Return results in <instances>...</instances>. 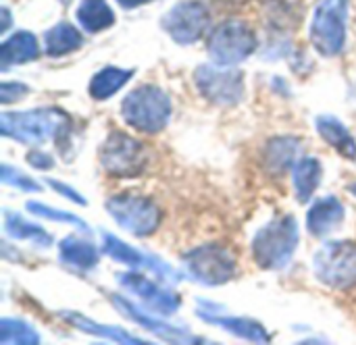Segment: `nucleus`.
I'll list each match as a JSON object with an SVG mask.
<instances>
[{"mask_svg":"<svg viewBox=\"0 0 356 345\" xmlns=\"http://www.w3.org/2000/svg\"><path fill=\"white\" fill-rule=\"evenodd\" d=\"M69 129L71 119L60 108H33L0 115L2 135L29 146H40L46 142L63 146L69 140Z\"/></svg>","mask_w":356,"mask_h":345,"instance_id":"1","label":"nucleus"},{"mask_svg":"<svg viewBox=\"0 0 356 345\" xmlns=\"http://www.w3.org/2000/svg\"><path fill=\"white\" fill-rule=\"evenodd\" d=\"M300 242L298 223L294 217H280L261 227L252 239V256L265 271H280L288 267Z\"/></svg>","mask_w":356,"mask_h":345,"instance_id":"2","label":"nucleus"},{"mask_svg":"<svg viewBox=\"0 0 356 345\" xmlns=\"http://www.w3.org/2000/svg\"><path fill=\"white\" fill-rule=\"evenodd\" d=\"M125 123L142 133H159L171 117V98L159 85H140L121 102Z\"/></svg>","mask_w":356,"mask_h":345,"instance_id":"3","label":"nucleus"},{"mask_svg":"<svg viewBox=\"0 0 356 345\" xmlns=\"http://www.w3.org/2000/svg\"><path fill=\"white\" fill-rule=\"evenodd\" d=\"M315 277L334 289H348L356 285V244L338 239L321 246L313 256Z\"/></svg>","mask_w":356,"mask_h":345,"instance_id":"4","label":"nucleus"},{"mask_svg":"<svg viewBox=\"0 0 356 345\" xmlns=\"http://www.w3.org/2000/svg\"><path fill=\"white\" fill-rule=\"evenodd\" d=\"M348 0H319L311 23V42L323 56H336L346 44Z\"/></svg>","mask_w":356,"mask_h":345,"instance_id":"5","label":"nucleus"},{"mask_svg":"<svg viewBox=\"0 0 356 345\" xmlns=\"http://www.w3.org/2000/svg\"><path fill=\"white\" fill-rule=\"evenodd\" d=\"M106 212L117 221L121 229H125L136 237L152 235L163 221L161 208L150 198L134 196V194H119L108 198Z\"/></svg>","mask_w":356,"mask_h":345,"instance_id":"6","label":"nucleus"},{"mask_svg":"<svg viewBox=\"0 0 356 345\" xmlns=\"http://www.w3.org/2000/svg\"><path fill=\"white\" fill-rule=\"evenodd\" d=\"M100 165L111 177H138L148 167V152L142 142L123 131H113L100 148Z\"/></svg>","mask_w":356,"mask_h":345,"instance_id":"7","label":"nucleus"},{"mask_svg":"<svg viewBox=\"0 0 356 345\" xmlns=\"http://www.w3.org/2000/svg\"><path fill=\"white\" fill-rule=\"evenodd\" d=\"M184 267L188 275L209 287L223 285L236 275V258L234 254L217 244L200 246L184 256Z\"/></svg>","mask_w":356,"mask_h":345,"instance_id":"8","label":"nucleus"},{"mask_svg":"<svg viewBox=\"0 0 356 345\" xmlns=\"http://www.w3.org/2000/svg\"><path fill=\"white\" fill-rule=\"evenodd\" d=\"M207 48L215 65L232 67L257 50V37L244 21H225L213 31Z\"/></svg>","mask_w":356,"mask_h":345,"instance_id":"9","label":"nucleus"},{"mask_svg":"<svg viewBox=\"0 0 356 345\" xmlns=\"http://www.w3.org/2000/svg\"><path fill=\"white\" fill-rule=\"evenodd\" d=\"M198 92L213 104L234 106L244 96V75L242 71H223L211 65H202L194 73Z\"/></svg>","mask_w":356,"mask_h":345,"instance_id":"10","label":"nucleus"},{"mask_svg":"<svg viewBox=\"0 0 356 345\" xmlns=\"http://www.w3.org/2000/svg\"><path fill=\"white\" fill-rule=\"evenodd\" d=\"M209 23L211 15L207 6L198 0H186L175 4L163 19L165 31L173 37V42L184 46L198 42L204 35Z\"/></svg>","mask_w":356,"mask_h":345,"instance_id":"11","label":"nucleus"},{"mask_svg":"<svg viewBox=\"0 0 356 345\" xmlns=\"http://www.w3.org/2000/svg\"><path fill=\"white\" fill-rule=\"evenodd\" d=\"M102 252L108 254L113 260L121 262V264H127L129 269L138 271V269H148L152 271L159 279L167 281V283H175L179 279V275L169 267L165 264L163 260H159L156 256H150V254H144L127 244H123L121 239H117L115 235L111 233H104V239H102Z\"/></svg>","mask_w":356,"mask_h":345,"instance_id":"12","label":"nucleus"},{"mask_svg":"<svg viewBox=\"0 0 356 345\" xmlns=\"http://www.w3.org/2000/svg\"><path fill=\"white\" fill-rule=\"evenodd\" d=\"M117 281H119L125 289H129L134 296H138L148 308H152V310L159 312V314L169 317V314L177 312V308H179V304H181V300H179L177 294H173L171 289L159 287L156 283H152L150 279H146V277L140 275V273H134V271H131V273L117 275Z\"/></svg>","mask_w":356,"mask_h":345,"instance_id":"13","label":"nucleus"},{"mask_svg":"<svg viewBox=\"0 0 356 345\" xmlns=\"http://www.w3.org/2000/svg\"><path fill=\"white\" fill-rule=\"evenodd\" d=\"M111 302H113V306H115L123 317L131 319L134 323H138L140 327H144L146 331H150V333H154V335H159V337H163V339L179 342V344H181V342H198V339H190V337L186 335V331H181V329H177V327H173V325H169L167 321H156V319L144 314L140 308H136L131 302H127V300L121 298V296H111Z\"/></svg>","mask_w":356,"mask_h":345,"instance_id":"14","label":"nucleus"},{"mask_svg":"<svg viewBox=\"0 0 356 345\" xmlns=\"http://www.w3.org/2000/svg\"><path fill=\"white\" fill-rule=\"evenodd\" d=\"M344 214L346 210L342 202L336 196H325L311 206L307 214V227L315 237H325L327 233H332L342 225Z\"/></svg>","mask_w":356,"mask_h":345,"instance_id":"15","label":"nucleus"},{"mask_svg":"<svg viewBox=\"0 0 356 345\" xmlns=\"http://www.w3.org/2000/svg\"><path fill=\"white\" fill-rule=\"evenodd\" d=\"M298 152H300L298 137H294V135L273 137L265 148V169L273 177H282L284 173H288L290 169L296 167Z\"/></svg>","mask_w":356,"mask_h":345,"instance_id":"16","label":"nucleus"},{"mask_svg":"<svg viewBox=\"0 0 356 345\" xmlns=\"http://www.w3.org/2000/svg\"><path fill=\"white\" fill-rule=\"evenodd\" d=\"M38 54H40V46H38L35 35L29 31H17L8 40H4L0 48V69L6 71L13 65L35 60Z\"/></svg>","mask_w":356,"mask_h":345,"instance_id":"17","label":"nucleus"},{"mask_svg":"<svg viewBox=\"0 0 356 345\" xmlns=\"http://www.w3.org/2000/svg\"><path fill=\"white\" fill-rule=\"evenodd\" d=\"M315 127L319 131V135L332 146L336 148L344 158H356V142L353 133L346 129V125L330 115H321L315 119Z\"/></svg>","mask_w":356,"mask_h":345,"instance_id":"18","label":"nucleus"},{"mask_svg":"<svg viewBox=\"0 0 356 345\" xmlns=\"http://www.w3.org/2000/svg\"><path fill=\"white\" fill-rule=\"evenodd\" d=\"M58 252H60V260L63 264L71 267V269H77V271H90L98 264L100 260V254L98 250L86 242V239H77L73 235L65 237L58 246Z\"/></svg>","mask_w":356,"mask_h":345,"instance_id":"19","label":"nucleus"},{"mask_svg":"<svg viewBox=\"0 0 356 345\" xmlns=\"http://www.w3.org/2000/svg\"><path fill=\"white\" fill-rule=\"evenodd\" d=\"M202 319H207L213 325H219L227 333H232L240 339H246V342L267 344L271 339L269 331L252 319H232V317H219V314H207V312H202Z\"/></svg>","mask_w":356,"mask_h":345,"instance_id":"20","label":"nucleus"},{"mask_svg":"<svg viewBox=\"0 0 356 345\" xmlns=\"http://www.w3.org/2000/svg\"><path fill=\"white\" fill-rule=\"evenodd\" d=\"M60 317H63L69 325H73L75 329H79V331H83V333H88V335L104 337V339H108V342H117V344H127V345L146 344V342H142V339H138V337H131L127 331H123V329H119V327L98 325L96 321L88 319V317H83V314H77V312H67V310H63V312H60Z\"/></svg>","mask_w":356,"mask_h":345,"instance_id":"21","label":"nucleus"},{"mask_svg":"<svg viewBox=\"0 0 356 345\" xmlns=\"http://www.w3.org/2000/svg\"><path fill=\"white\" fill-rule=\"evenodd\" d=\"M321 175H323V171H321V162H319L317 158L305 156V158H300V160L296 162L294 175H292V177H294L296 200H298L300 204H307V202L313 198L317 185L321 183Z\"/></svg>","mask_w":356,"mask_h":345,"instance_id":"22","label":"nucleus"},{"mask_svg":"<svg viewBox=\"0 0 356 345\" xmlns=\"http://www.w3.org/2000/svg\"><path fill=\"white\" fill-rule=\"evenodd\" d=\"M44 42H46V54L58 58V56H65V54L75 52L77 48H81L83 35L71 23L63 21V23L54 25L50 31H46Z\"/></svg>","mask_w":356,"mask_h":345,"instance_id":"23","label":"nucleus"},{"mask_svg":"<svg viewBox=\"0 0 356 345\" xmlns=\"http://www.w3.org/2000/svg\"><path fill=\"white\" fill-rule=\"evenodd\" d=\"M134 77L131 69H119V67H104L100 73H96L90 81V96L94 100H108L115 96L129 79Z\"/></svg>","mask_w":356,"mask_h":345,"instance_id":"24","label":"nucleus"},{"mask_svg":"<svg viewBox=\"0 0 356 345\" xmlns=\"http://www.w3.org/2000/svg\"><path fill=\"white\" fill-rule=\"evenodd\" d=\"M77 21L86 31L96 33L108 29L115 23V12L106 0H83L77 8Z\"/></svg>","mask_w":356,"mask_h":345,"instance_id":"25","label":"nucleus"},{"mask_svg":"<svg viewBox=\"0 0 356 345\" xmlns=\"http://www.w3.org/2000/svg\"><path fill=\"white\" fill-rule=\"evenodd\" d=\"M4 229L10 237L15 239H29L42 248H48L52 246V237L38 225L33 223H27L25 219H21L19 214H13V212H6V221H4Z\"/></svg>","mask_w":356,"mask_h":345,"instance_id":"26","label":"nucleus"},{"mask_svg":"<svg viewBox=\"0 0 356 345\" xmlns=\"http://www.w3.org/2000/svg\"><path fill=\"white\" fill-rule=\"evenodd\" d=\"M0 342L2 344H21L33 345L40 344V335L33 327H29L25 321H13L2 319L0 321Z\"/></svg>","mask_w":356,"mask_h":345,"instance_id":"27","label":"nucleus"},{"mask_svg":"<svg viewBox=\"0 0 356 345\" xmlns=\"http://www.w3.org/2000/svg\"><path fill=\"white\" fill-rule=\"evenodd\" d=\"M27 210H29L31 214H35V217H44V219H50V221H56V223H69V225L77 227L79 231H83L86 235H90V227H88L79 217H75V214H71V212L54 210V208H50V206H46V204H42V202H29V204H27Z\"/></svg>","mask_w":356,"mask_h":345,"instance_id":"28","label":"nucleus"},{"mask_svg":"<svg viewBox=\"0 0 356 345\" xmlns=\"http://www.w3.org/2000/svg\"><path fill=\"white\" fill-rule=\"evenodd\" d=\"M0 175H2V183H4V185H13V187H19V190H23V192H29V194H31V192H33V194L42 192V187H40L38 181H33L31 177L19 173L17 169H10L8 165H2Z\"/></svg>","mask_w":356,"mask_h":345,"instance_id":"29","label":"nucleus"},{"mask_svg":"<svg viewBox=\"0 0 356 345\" xmlns=\"http://www.w3.org/2000/svg\"><path fill=\"white\" fill-rule=\"evenodd\" d=\"M56 194H60L63 198H67L69 202H75V204H79V206H86L88 204V200L81 196V194H77L71 185H67V183H60V181H56V179H48L46 181Z\"/></svg>","mask_w":356,"mask_h":345,"instance_id":"30","label":"nucleus"},{"mask_svg":"<svg viewBox=\"0 0 356 345\" xmlns=\"http://www.w3.org/2000/svg\"><path fill=\"white\" fill-rule=\"evenodd\" d=\"M27 85L25 83H2L0 85V100L2 104H8L13 100H19L27 94Z\"/></svg>","mask_w":356,"mask_h":345,"instance_id":"31","label":"nucleus"},{"mask_svg":"<svg viewBox=\"0 0 356 345\" xmlns=\"http://www.w3.org/2000/svg\"><path fill=\"white\" fill-rule=\"evenodd\" d=\"M27 162L38 171H48V169L54 167V158L50 154H46V152H29Z\"/></svg>","mask_w":356,"mask_h":345,"instance_id":"32","label":"nucleus"},{"mask_svg":"<svg viewBox=\"0 0 356 345\" xmlns=\"http://www.w3.org/2000/svg\"><path fill=\"white\" fill-rule=\"evenodd\" d=\"M123 8H134V6H142V4H146V2H150V0H117Z\"/></svg>","mask_w":356,"mask_h":345,"instance_id":"33","label":"nucleus"},{"mask_svg":"<svg viewBox=\"0 0 356 345\" xmlns=\"http://www.w3.org/2000/svg\"><path fill=\"white\" fill-rule=\"evenodd\" d=\"M8 25H10V15H8L6 8H2V31H6Z\"/></svg>","mask_w":356,"mask_h":345,"instance_id":"34","label":"nucleus"},{"mask_svg":"<svg viewBox=\"0 0 356 345\" xmlns=\"http://www.w3.org/2000/svg\"><path fill=\"white\" fill-rule=\"evenodd\" d=\"M348 190H350V192H353V194H355V196H356V183H353V185H348Z\"/></svg>","mask_w":356,"mask_h":345,"instance_id":"35","label":"nucleus"}]
</instances>
